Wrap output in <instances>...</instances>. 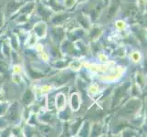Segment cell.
<instances>
[{
	"label": "cell",
	"mask_w": 147,
	"mask_h": 137,
	"mask_svg": "<svg viewBox=\"0 0 147 137\" xmlns=\"http://www.w3.org/2000/svg\"><path fill=\"white\" fill-rule=\"evenodd\" d=\"M0 82H1V79H0Z\"/></svg>",
	"instance_id": "8fae6325"
},
{
	"label": "cell",
	"mask_w": 147,
	"mask_h": 137,
	"mask_svg": "<svg viewBox=\"0 0 147 137\" xmlns=\"http://www.w3.org/2000/svg\"><path fill=\"white\" fill-rule=\"evenodd\" d=\"M38 8H39V12L41 13V15H44V17H45V18H47V17H48V15H49V13L46 11V10H45V8H42L41 7H39Z\"/></svg>",
	"instance_id": "9c48e42d"
},
{
	"label": "cell",
	"mask_w": 147,
	"mask_h": 137,
	"mask_svg": "<svg viewBox=\"0 0 147 137\" xmlns=\"http://www.w3.org/2000/svg\"><path fill=\"white\" fill-rule=\"evenodd\" d=\"M32 98H33V95H32V93H31V91H30V90H28L27 92L25 93V95H24L23 101H24L26 103H28L29 101L32 100Z\"/></svg>",
	"instance_id": "5b68a950"
},
{
	"label": "cell",
	"mask_w": 147,
	"mask_h": 137,
	"mask_svg": "<svg viewBox=\"0 0 147 137\" xmlns=\"http://www.w3.org/2000/svg\"><path fill=\"white\" fill-rule=\"evenodd\" d=\"M128 85H124V86H121L119 89L116 90L115 91V94H114V98H113V105H115L116 103H118L119 100L123 97V95L124 94V92L126 91V88H127Z\"/></svg>",
	"instance_id": "7a4b0ae2"
},
{
	"label": "cell",
	"mask_w": 147,
	"mask_h": 137,
	"mask_svg": "<svg viewBox=\"0 0 147 137\" xmlns=\"http://www.w3.org/2000/svg\"><path fill=\"white\" fill-rule=\"evenodd\" d=\"M19 5L18 3H16V2H9L8 3V6H7V9H8V11H14V10H16L18 7H19Z\"/></svg>",
	"instance_id": "8992f818"
},
{
	"label": "cell",
	"mask_w": 147,
	"mask_h": 137,
	"mask_svg": "<svg viewBox=\"0 0 147 137\" xmlns=\"http://www.w3.org/2000/svg\"><path fill=\"white\" fill-rule=\"evenodd\" d=\"M79 20H80V22H82V25H83V26H84V27H87V28H88V22H85V21H84V20L82 19V16H80V17H79Z\"/></svg>",
	"instance_id": "30bf717a"
},
{
	"label": "cell",
	"mask_w": 147,
	"mask_h": 137,
	"mask_svg": "<svg viewBox=\"0 0 147 137\" xmlns=\"http://www.w3.org/2000/svg\"><path fill=\"white\" fill-rule=\"evenodd\" d=\"M71 103L74 106V109H77L78 108V104H79V101H78V97L77 95H74L73 97L71 98Z\"/></svg>",
	"instance_id": "52a82bcc"
},
{
	"label": "cell",
	"mask_w": 147,
	"mask_h": 137,
	"mask_svg": "<svg viewBox=\"0 0 147 137\" xmlns=\"http://www.w3.org/2000/svg\"><path fill=\"white\" fill-rule=\"evenodd\" d=\"M57 103H58V107L59 108L60 106H62L63 103H64V98L62 95H59L58 97V100H57Z\"/></svg>",
	"instance_id": "ba28073f"
},
{
	"label": "cell",
	"mask_w": 147,
	"mask_h": 137,
	"mask_svg": "<svg viewBox=\"0 0 147 137\" xmlns=\"http://www.w3.org/2000/svg\"><path fill=\"white\" fill-rule=\"evenodd\" d=\"M118 6H119V0H113V3L111 4V7H109V11L107 14V18L109 19L111 18L115 15L116 11H117Z\"/></svg>",
	"instance_id": "3957f363"
},
{
	"label": "cell",
	"mask_w": 147,
	"mask_h": 137,
	"mask_svg": "<svg viewBox=\"0 0 147 137\" xmlns=\"http://www.w3.org/2000/svg\"><path fill=\"white\" fill-rule=\"evenodd\" d=\"M139 107H140V101L137 100H131L126 104L124 110L127 113H133L134 111H137Z\"/></svg>",
	"instance_id": "6da1fadb"
},
{
	"label": "cell",
	"mask_w": 147,
	"mask_h": 137,
	"mask_svg": "<svg viewBox=\"0 0 147 137\" xmlns=\"http://www.w3.org/2000/svg\"><path fill=\"white\" fill-rule=\"evenodd\" d=\"M7 117H8L9 120H12V121L17 119V117H18V111H17V108L16 107H15V108L12 107L11 109H10Z\"/></svg>",
	"instance_id": "277c9868"
}]
</instances>
